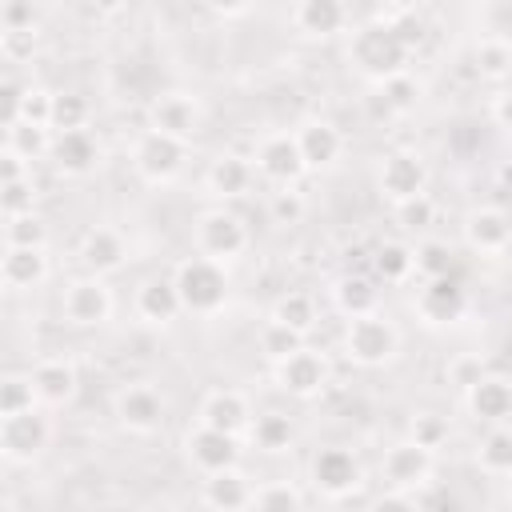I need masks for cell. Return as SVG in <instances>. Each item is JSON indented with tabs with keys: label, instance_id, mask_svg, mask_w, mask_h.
Listing matches in <instances>:
<instances>
[{
	"label": "cell",
	"instance_id": "cell-8",
	"mask_svg": "<svg viewBox=\"0 0 512 512\" xmlns=\"http://www.w3.org/2000/svg\"><path fill=\"white\" fill-rule=\"evenodd\" d=\"M308 472H312L316 492L328 496V500H344V496H352V492L360 488V480H364V468H360L356 452L344 448V444H328V448H320V452L312 456V468H308Z\"/></svg>",
	"mask_w": 512,
	"mask_h": 512
},
{
	"label": "cell",
	"instance_id": "cell-26",
	"mask_svg": "<svg viewBox=\"0 0 512 512\" xmlns=\"http://www.w3.org/2000/svg\"><path fill=\"white\" fill-rule=\"evenodd\" d=\"M180 312H184V304H180L172 276H152L136 288V316L144 324H172Z\"/></svg>",
	"mask_w": 512,
	"mask_h": 512
},
{
	"label": "cell",
	"instance_id": "cell-3",
	"mask_svg": "<svg viewBox=\"0 0 512 512\" xmlns=\"http://www.w3.org/2000/svg\"><path fill=\"white\" fill-rule=\"evenodd\" d=\"M344 352L352 364L360 368H384L388 360H396L400 352V328L384 316V312H368L348 320L344 328Z\"/></svg>",
	"mask_w": 512,
	"mask_h": 512
},
{
	"label": "cell",
	"instance_id": "cell-46",
	"mask_svg": "<svg viewBox=\"0 0 512 512\" xmlns=\"http://www.w3.org/2000/svg\"><path fill=\"white\" fill-rule=\"evenodd\" d=\"M52 96H56V92L28 84L24 104H20V120H24V124H36V128H48V124H52Z\"/></svg>",
	"mask_w": 512,
	"mask_h": 512
},
{
	"label": "cell",
	"instance_id": "cell-55",
	"mask_svg": "<svg viewBox=\"0 0 512 512\" xmlns=\"http://www.w3.org/2000/svg\"><path fill=\"white\" fill-rule=\"evenodd\" d=\"M508 492H512V476H508Z\"/></svg>",
	"mask_w": 512,
	"mask_h": 512
},
{
	"label": "cell",
	"instance_id": "cell-56",
	"mask_svg": "<svg viewBox=\"0 0 512 512\" xmlns=\"http://www.w3.org/2000/svg\"><path fill=\"white\" fill-rule=\"evenodd\" d=\"M508 332H512V320H508Z\"/></svg>",
	"mask_w": 512,
	"mask_h": 512
},
{
	"label": "cell",
	"instance_id": "cell-47",
	"mask_svg": "<svg viewBox=\"0 0 512 512\" xmlns=\"http://www.w3.org/2000/svg\"><path fill=\"white\" fill-rule=\"evenodd\" d=\"M0 28H4V36H28V32L36 28V8L24 4V0L4 4V8H0Z\"/></svg>",
	"mask_w": 512,
	"mask_h": 512
},
{
	"label": "cell",
	"instance_id": "cell-19",
	"mask_svg": "<svg viewBox=\"0 0 512 512\" xmlns=\"http://www.w3.org/2000/svg\"><path fill=\"white\" fill-rule=\"evenodd\" d=\"M464 404H468V412H472L480 424H488V428L508 424V420H512V380L484 372V376L464 392Z\"/></svg>",
	"mask_w": 512,
	"mask_h": 512
},
{
	"label": "cell",
	"instance_id": "cell-16",
	"mask_svg": "<svg viewBox=\"0 0 512 512\" xmlns=\"http://www.w3.org/2000/svg\"><path fill=\"white\" fill-rule=\"evenodd\" d=\"M184 452H188V460L204 476H212V472H224V468H236L240 464V436H228V432H216V428L196 424L184 436Z\"/></svg>",
	"mask_w": 512,
	"mask_h": 512
},
{
	"label": "cell",
	"instance_id": "cell-10",
	"mask_svg": "<svg viewBox=\"0 0 512 512\" xmlns=\"http://www.w3.org/2000/svg\"><path fill=\"white\" fill-rule=\"evenodd\" d=\"M272 376H276V388H280V392H288V396H296V400H312V396L324 392L332 368H328V356H324V352L300 348V352H292L288 360L272 364Z\"/></svg>",
	"mask_w": 512,
	"mask_h": 512
},
{
	"label": "cell",
	"instance_id": "cell-23",
	"mask_svg": "<svg viewBox=\"0 0 512 512\" xmlns=\"http://www.w3.org/2000/svg\"><path fill=\"white\" fill-rule=\"evenodd\" d=\"M32 388H36V400L44 404V408H60V404H68L72 396H76V388H80V376H76V368L68 364V360H60V356H48V360H40L32 372Z\"/></svg>",
	"mask_w": 512,
	"mask_h": 512
},
{
	"label": "cell",
	"instance_id": "cell-2",
	"mask_svg": "<svg viewBox=\"0 0 512 512\" xmlns=\"http://www.w3.org/2000/svg\"><path fill=\"white\" fill-rule=\"evenodd\" d=\"M172 280H176V292H180L184 312H192V316H212V312H220L224 300H228V288H232L228 268H224L220 260H208V256H188V260H180L176 272H172Z\"/></svg>",
	"mask_w": 512,
	"mask_h": 512
},
{
	"label": "cell",
	"instance_id": "cell-6",
	"mask_svg": "<svg viewBox=\"0 0 512 512\" xmlns=\"http://www.w3.org/2000/svg\"><path fill=\"white\" fill-rule=\"evenodd\" d=\"M248 248V228L236 212L228 208H208L200 220H196V256H208V260H236L240 252Z\"/></svg>",
	"mask_w": 512,
	"mask_h": 512
},
{
	"label": "cell",
	"instance_id": "cell-36",
	"mask_svg": "<svg viewBox=\"0 0 512 512\" xmlns=\"http://www.w3.org/2000/svg\"><path fill=\"white\" fill-rule=\"evenodd\" d=\"M304 508V496L296 484L288 480H268L256 488V500H252V512H300Z\"/></svg>",
	"mask_w": 512,
	"mask_h": 512
},
{
	"label": "cell",
	"instance_id": "cell-9",
	"mask_svg": "<svg viewBox=\"0 0 512 512\" xmlns=\"http://www.w3.org/2000/svg\"><path fill=\"white\" fill-rule=\"evenodd\" d=\"M252 168H256L268 184L292 188V184L308 172V164H304V156H300V144H296V132H272V136H264V140L256 144V152H252Z\"/></svg>",
	"mask_w": 512,
	"mask_h": 512
},
{
	"label": "cell",
	"instance_id": "cell-14",
	"mask_svg": "<svg viewBox=\"0 0 512 512\" xmlns=\"http://www.w3.org/2000/svg\"><path fill=\"white\" fill-rule=\"evenodd\" d=\"M412 308H416V316H420L424 324L444 328V324H456V320L464 316L468 296H464V288H460L456 276H440V280H424V284H420Z\"/></svg>",
	"mask_w": 512,
	"mask_h": 512
},
{
	"label": "cell",
	"instance_id": "cell-22",
	"mask_svg": "<svg viewBox=\"0 0 512 512\" xmlns=\"http://www.w3.org/2000/svg\"><path fill=\"white\" fill-rule=\"evenodd\" d=\"M252 500H256V484L240 472V464L204 476V504L212 512H244L252 508Z\"/></svg>",
	"mask_w": 512,
	"mask_h": 512
},
{
	"label": "cell",
	"instance_id": "cell-24",
	"mask_svg": "<svg viewBox=\"0 0 512 512\" xmlns=\"http://www.w3.org/2000/svg\"><path fill=\"white\" fill-rule=\"evenodd\" d=\"M296 144H300V156L308 168H332L344 152V136L332 120H304L296 128Z\"/></svg>",
	"mask_w": 512,
	"mask_h": 512
},
{
	"label": "cell",
	"instance_id": "cell-39",
	"mask_svg": "<svg viewBox=\"0 0 512 512\" xmlns=\"http://www.w3.org/2000/svg\"><path fill=\"white\" fill-rule=\"evenodd\" d=\"M44 240H48V228H44V220L36 212L12 216L4 224V248H44Z\"/></svg>",
	"mask_w": 512,
	"mask_h": 512
},
{
	"label": "cell",
	"instance_id": "cell-53",
	"mask_svg": "<svg viewBox=\"0 0 512 512\" xmlns=\"http://www.w3.org/2000/svg\"><path fill=\"white\" fill-rule=\"evenodd\" d=\"M492 120L512 132V88H500V92L492 96Z\"/></svg>",
	"mask_w": 512,
	"mask_h": 512
},
{
	"label": "cell",
	"instance_id": "cell-35",
	"mask_svg": "<svg viewBox=\"0 0 512 512\" xmlns=\"http://www.w3.org/2000/svg\"><path fill=\"white\" fill-rule=\"evenodd\" d=\"M92 120V104L80 92H56L52 96V132H84Z\"/></svg>",
	"mask_w": 512,
	"mask_h": 512
},
{
	"label": "cell",
	"instance_id": "cell-40",
	"mask_svg": "<svg viewBox=\"0 0 512 512\" xmlns=\"http://www.w3.org/2000/svg\"><path fill=\"white\" fill-rule=\"evenodd\" d=\"M452 264H456V256H452V248H448L444 240H424V244H416V272H420L424 280L452 276Z\"/></svg>",
	"mask_w": 512,
	"mask_h": 512
},
{
	"label": "cell",
	"instance_id": "cell-5",
	"mask_svg": "<svg viewBox=\"0 0 512 512\" xmlns=\"http://www.w3.org/2000/svg\"><path fill=\"white\" fill-rule=\"evenodd\" d=\"M48 440H52V420L40 404L20 412V416H0V452H4V460L28 464L48 448Z\"/></svg>",
	"mask_w": 512,
	"mask_h": 512
},
{
	"label": "cell",
	"instance_id": "cell-20",
	"mask_svg": "<svg viewBox=\"0 0 512 512\" xmlns=\"http://www.w3.org/2000/svg\"><path fill=\"white\" fill-rule=\"evenodd\" d=\"M464 240H468L472 252H488V256L492 252H504L512 244V220H508V212L504 208H492V204L472 208L464 216Z\"/></svg>",
	"mask_w": 512,
	"mask_h": 512
},
{
	"label": "cell",
	"instance_id": "cell-28",
	"mask_svg": "<svg viewBox=\"0 0 512 512\" xmlns=\"http://www.w3.org/2000/svg\"><path fill=\"white\" fill-rule=\"evenodd\" d=\"M332 304H336V312H344L348 320H356V316H368V312H380V288L368 280V276H340L336 284H332Z\"/></svg>",
	"mask_w": 512,
	"mask_h": 512
},
{
	"label": "cell",
	"instance_id": "cell-11",
	"mask_svg": "<svg viewBox=\"0 0 512 512\" xmlns=\"http://www.w3.org/2000/svg\"><path fill=\"white\" fill-rule=\"evenodd\" d=\"M432 468H436V452L420 448L416 440H396L384 460H380V476L388 480L392 492H416L432 480Z\"/></svg>",
	"mask_w": 512,
	"mask_h": 512
},
{
	"label": "cell",
	"instance_id": "cell-15",
	"mask_svg": "<svg viewBox=\"0 0 512 512\" xmlns=\"http://www.w3.org/2000/svg\"><path fill=\"white\" fill-rule=\"evenodd\" d=\"M424 188H428V164L416 152H392V156H384V164H380V192L392 200V208L404 204V200L428 196Z\"/></svg>",
	"mask_w": 512,
	"mask_h": 512
},
{
	"label": "cell",
	"instance_id": "cell-7",
	"mask_svg": "<svg viewBox=\"0 0 512 512\" xmlns=\"http://www.w3.org/2000/svg\"><path fill=\"white\" fill-rule=\"evenodd\" d=\"M112 288L104 284V276H76L64 296H60V312L72 328H100L112 320Z\"/></svg>",
	"mask_w": 512,
	"mask_h": 512
},
{
	"label": "cell",
	"instance_id": "cell-25",
	"mask_svg": "<svg viewBox=\"0 0 512 512\" xmlns=\"http://www.w3.org/2000/svg\"><path fill=\"white\" fill-rule=\"evenodd\" d=\"M252 176H256L252 160H244L240 152H220V156L208 164L204 184H208V192L220 196V200H240V196L252 188Z\"/></svg>",
	"mask_w": 512,
	"mask_h": 512
},
{
	"label": "cell",
	"instance_id": "cell-48",
	"mask_svg": "<svg viewBox=\"0 0 512 512\" xmlns=\"http://www.w3.org/2000/svg\"><path fill=\"white\" fill-rule=\"evenodd\" d=\"M432 216H436V208H432V200H428V196H416V200L396 204V220H400V228H408V232L428 228V224H432Z\"/></svg>",
	"mask_w": 512,
	"mask_h": 512
},
{
	"label": "cell",
	"instance_id": "cell-43",
	"mask_svg": "<svg viewBox=\"0 0 512 512\" xmlns=\"http://www.w3.org/2000/svg\"><path fill=\"white\" fill-rule=\"evenodd\" d=\"M448 416H440V412H416V420H412V432H408V440H416L420 448H428V452H436L444 440H448Z\"/></svg>",
	"mask_w": 512,
	"mask_h": 512
},
{
	"label": "cell",
	"instance_id": "cell-30",
	"mask_svg": "<svg viewBox=\"0 0 512 512\" xmlns=\"http://www.w3.org/2000/svg\"><path fill=\"white\" fill-rule=\"evenodd\" d=\"M248 436H252V444H256L260 452H288L292 440H296V424H292L288 412L268 408V412H260V416L252 420Z\"/></svg>",
	"mask_w": 512,
	"mask_h": 512
},
{
	"label": "cell",
	"instance_id": "cell-29",
	"mask_svg": "<svg viewBox=\"0 0 512 512\" xmlns=\"http://www.w3.org/2000/svg\"><path fill=\"white\" fill-rule=\"evenodd\" d=\"M0 276L8 288H36L48 276V256L44 248H4Z\"/></svg>",
	"mask_w": 512,
	"mask_h": 512
},
{
	"label": "cell",
	"instance_id": "cell-54",
	"mask_svg": "<svg viewBox=\"0 0 512 512\" xmlns=\"http://www.w3.org/2000/svg\"><path fill=\"white\" fill-rule=\"evenodd\" d=\"M500 184H504V188H512V160L500 168Z\"/></svg>",
	"mask_w": 512,
	"mask_h": 512
},
{
	"label": "cell",
	"instance_id": "cell-49",
	"mask_svg": "<svg viewBox=\"0 0 512 512\" xmlns=\"http://www.w3.org/2000/svg\"><path fill=\"white\" fill-rule=\"evenodd\" d=\"M24 92H28V84H16V80H4V84H0V100H4V124H16V120H20Z\"/></svg>",
	"mask_w": 512,
	"mask_h": 512
},
{
	"label": "cell",
	"instance_id": "cell-44",
	"mask_svg": "<svg viewBox=\"0 0 512 512\" xmlns=\"http://www.w3.org/2000/svg\"><path fill=\"white\" fill-rule=\"evenodd\" d=\"M380 96H384V104H388L392 112H412L416 100H420V84H416L408 72H400V76H392V80L380 84Z\"/></svg>",
	"mask_w": 512,
	"mask_h": 512
},
{
	"label": "cell",
	"instance_id": "cell-37",
	"mask_svg": "<svg viewBox=\"0 0 512 512\" xmlns=\"http://www.w3.org/2000/svg\"><path fill=\"white\" fill-rule=\"evenodd\" d=\"M476 68H480V76H488V80L508 76V72H512V40H504V36H484V40L476 44Z\"/></svg>",
	"mask_w": 512,
	"mask_h": 512
},
{
	"label": "cell",
	"instance_id": "cell-1",
	"mask_svg": "<svg viewBox=\"0 0 512 512\" xmlns=\"http://www.w3.org/2000/svg\"><path fill=\"white\" fill-rule=\"evenodd\" d=\"M408 56H412L408 44L396 36V28H392L388 20L360 24V28L352 32V44H348V60H352V68H356L360 76L376 80V84H384V80L408 72V68H404Z\"/></svg>",
	"mask_w": 512,
	"mask_h": 512
},
{
	"label": "cell",
	"instance_id": "cell-32",
	"mask_svg": "<svg viewBox=\"0 0 512 512\" xmlns=\"http://www.w3.org/2000/svg\"><path fill=\"white\" fill-rule=\"evenodd\" d=\"M4 148H12L20 160L36 164L52 152V128H36V124H24V120L4 124Z\"/></svg>",
	"mask_w": 512,
	"mask_h": 512
},
{
	"label": "cell",
	"instance_id": "cell-18",
	"mask_svg": "<svg viewBox=\"0 0 512 512\" xmlns=\"http://www.w3.org/2000/svg\"><path fill=\"white\" fill-rule=\"evenodd\" d=\"M252 420H256L252 416V404L236 388H216L200 404V424L204 428H216V432H228V436H244L252 428Z\"/></svg>",
	"mask_w": 512,
	"mask_h": 512
},
{
	"label": "cell",
	"instance_id": "cell-17",
	"mask_svg": "<svg viewBox=\"0 0 512 512\" xmlns=\"http://www.w3.org/2000/svg\"><path fill=\"white\" fill-rule=\"evenodd\" d=\"M48 160H52V168H56L60 176L80 180V176L96 172V164H100V140H96L88 128H84V132H52V152H48Z\"/></svg>",
	"mask_w": 512,
	"mask_h": 512
},
{
	"label": "cell",
	"instance_id": "cell-21",
	"mask_svg": "<svg viewBox=\"0 0 512 512\" xmlns=\"http://www.w3.org/2000/svg\"><path fill=\"white\" fill-rule=\"evenodd\" d=\"M128 260V240L116 228H88L80 240V264L88 268V276H108L120 272Z\"/></svg>",
	"mask_w": 512,
	"mask_h": 512
},
{
	"label": "cell",
	"instance_id": "cell-52",
	"mask_svg": "<svg viewBox=\"0 0 512 512\" xmlns=\"http://www.w3.org/2000/svg\"><path fill=\"white\" fill-rule=\"evenodd\" d=\"M368 512H416V500L408 496V492H384V496H376L372 500V508Z\"/></svg>",
	"mask_w": 512,
	"mask_h": 512
},
{
	"label": "cell",
	"instance_id": "cell-51",
	"mask_svg": "<svg viewBox=\"0 0 512 512\" xmlns=\"http://www.w3.org/2000/svg\"><path fill=\"white\" fill-rule=\"evenodd\" d=\"M448 376H452V384H460L464 392L484 376V368H480V360H472V356H464V360H456L452 368H448Z\"/></svg>",
	"mask_w": 512,
	"mask_h": 512
},
{
	"label": "cell",
	"instance_id": "cell-12",
	"mask_svg": "<svg viewBox=\"0 0 512 512\" xmlns=\"http://www.w3.org/2000/svg\"><path fill=\"white\" fill-rule=\"evenodd\" d=\"M204 124V108L196 96L188 92H160L152 104H148V128L164 132V136H176V140H192Z\"/></svg>",
	"mask_w": 512,
	"mask_h": 512
},
{
	"label": "cell",
	"instance_id": "cell-33",
	"mask_svg": "<svg viewBox=\"0 0 512 512\" xmlns=\"http://www.w3.org/2000/svg\"><path fill=\"white\" fill-rule=\"evenodd\" d=\"M268 320L292 328L296 336H308V332L316 328V300H312L308 292H284V296L272 304V316H268Z\"/></svg>",
	"mask_w": 512,
	"mask_h": 512
},
{
	"label": "cell",
	"instance_id": "cell-34",
	"mask_svg": "<svg viewBox=\"0 0 512 512\" xmlns=\"http://www.w3.org/2000/svg\"><path fill=\"white\" fill-rule=\"evenodd\" d=\"M372 268L384 284H404L412 272H416V248L400 244V240H388L384 248H376L372 256Z\"/></svg>",
	"mask_w": 512,
	"mask_h": 512
},
{
	"label": "cell",
	"instance_id": "cell-50",
	"mask_svg": "<svg viewBox=\"0 0 512 512\" xmlns=\"http://www.w3.org/2000/svg\"><path fill=\"white\" fill-rule=\"evenodd\" d=\"M28 176H32V164H28V160H20L12 148H4V156H0V184L28 180Z\"/></svg>",
	"mask_w": 512,
	"mask_h": 512
},
{
	"label": "cell",
	"instance_id": "cell-13",
	"mask_svg": "<svg viewBox=\"0 0 512 512\" xmlns=\"http://www.w3.org/2000/svg\"><path fill=\"white\" fill-rule=\"evenodd\" d=\"M112 408H116L120 428H128L132 436H152L164 424V412H168L160 388H152V384H128V388H120Z\"/></svg>",
	"mask_w": 512,
	"mask_h": 512
},
{
	"label": "cell",
	"instance_id": "cell-38",
	"mask_svg": "<svg viewBox=\"0 0 512 512\" xmlns=\"http://www.w3.org/2000/svg\"><path fill=\"white\" fill-rule=\"evenodd\" d=\"M36 388H32V376H20V372H8L0 380V416H20L28 408H36Z\"/></svg>",
	"mask_w": 512,
	"mask_h": 512
},
{
	"label": "cell",
	"instance_id": "cell-42",
	"mask_svg": "<svg viewBox=\"0 0 512 512\" xmlns=\"http://www.w3.org/2000/svg\"><path fill=\"white\" fill-rule=\"evenodd\" d=\"M304 212H308V204H304V192H296V188H276L268 196V220L272 224H284V228L300 224Z\"/></svg>",
	"mask_w": 512,
	"mask_h": 512
},
{
	"label": "cell",
	"instance_id": "cell-31",
	"mask_svg": "<svg viewBox=\"0 0 512 512\" xmlns=\"http://www.w3.org/2000/svg\"><path fill=\"white\" fill-rule=\"evenodd\" d=\"M476 464L488 476H512V424H496L484 432L476 448Z\"/></svg>",
	"mask_w": 512,
	"mask_h": 512
},
{
	"label": "cell",
	"instance_id": "cell-27",
	"mask_svg": "<svg viewBox=\"0 0 512 512\" xmlns=\"http://www.w3.org/2000/svg\"><path fill=\"white\" fill-rule=\"evenodd\" d=\"M292 24L304 36H320V40L336 36V32L348 28V4H340V0H300L292 8Z\"/></svg>",
	"mask_w": 512,
	"mask_h": 512
},
{
	"label": "cell",
	"instance_id": "cell-45",
	"mask_svg": "<svg viewBox=\"0 0 512 512\" xmlns=\"http://www.w3.org/2000/svg\"><path fill=\"white\" fill-rule=\"evenodd\" d=\"M32 204H36V184H32V176H28V180L0 184V208H4L8 220H12V216H28Z\"/></svg>",
	"mask_w": 512,
	"mask_h": 512
},
{
	"label": "cell",
	"instance_id": "cell-41",
	"mask_svg": "<svg viewBox=\"0 0 512 512\" xmlns=\"http://www.w3.org/2000/svg\"><path fill=\"white\" fill-rule=\"evenodd\" d=\"M300 348H304V336H296L292 328H284V324H276V320H268V324L260 328V352H264L272 364L288 360V356L300 352Z\"/></svg>",
	"mask_w": 512,
	"mask_h": 512
},
{
	"label": "cell",
	"instance_id": "cell-4",
	"mask_svg": "<svg viewBox=\"0 0 512 512\" xmlns=\"http://www.w3.org/2000/svg\"><path fill=\"white\" fill-rule=\"evenodd\" d=\"M184 164H188V144L176 140V136H164V132H156V128H144V132L136 136V144H132V168H136V176L148 180V184H168V180H176V176L184 172Z\"/></svg>",
	"mask_w": 512,
	"mask_h": 512
}]
</instances>
